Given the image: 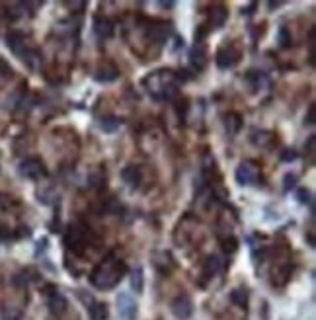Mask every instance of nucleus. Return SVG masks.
<instances>
[{"label":"nucleus","instance_id":"ea45409f","mask_svg":"<svg viewBox=\"0 0 316 320\" xmlns=\"http://www.w3.org/2000/svg\"><path fill=\"white\" fill-rule=\"evenodd\" d=\"M71 8H84V2H67Z\"/></svg>","mask_w":316,"mask_h":320},{"label":"nucleus","instance_id":"c9c22d12","mask_svg":"<svg viewBox=\"0 0 316 320\" xmlns=\"http://www.w3.org/2000/svg\"><path fill=\"white\" fill-rule=\"evenodd\" d=\"M0 74H2V76H12V69H10V65H8V63H4L2 59H0Z\"/></svg>","mask_w":316,"mask_h":320},{"label":"nucleus","instance_id":"20e7f679","mask_svg":"<svg viewBox=\"0 0 316 320\" xmlns=\"http://www.w3.org/2000/svg\"><path fill=\"white\" fill-rule=\"evenodd\" d=\"M18 170H20V174L24 176V178H28V180H39V178L47 176L45 164H43V162H41L39 158L22 160Z\"/></svg>","mask_w":316,"mask_h":320},{"label":"nucleus","instance_id":"a19ab883","mask_svg":"<svg viewBox=\"0 0 316 320\" xmlns=\"http://www.w3.org/2000/svg\"><path fill=\"white\" fill-rule=\"evenodd\" d=\"M160 6H162V8H172L174 2H160Z\"/></svg>","mask_w":316,"mask_h":320},{"label":"nucleus","instance_id":"a878e982","mask_svg":"<svg viewBox=\"0 0 316 320\" xmlns=\"http://www.w3.org/2000/svg\"><path fill=\"white\" fill-rule=\"evenodd\" d=\"M277 41H279V45H281L283 49L291 47V45H293V37H291V31H289L287 28H281L279 31H277Z\"/></svg>","mask_w":316,"mask_h":320},{"label":"nucleus","instance_id":"bb28decb","mask_svg":"<svg viewBox=\"0 0 316 320\" xmlns=\"http://www.w3.org/2000/svg\"><path fill=\"white\" fill-rule=\"evenodd\" d=\"M33 276V272H30V270H26V272H22V274H18V276H14V283L16 285H20V287H26V285H30L31 281L35 279Z\"/></svg>","mask_w":316,"mask_h":320},{"label":"nucleus","instance_id":"393cba45","mask_svg":"<svg viewBox=\"0 0 316 320\" xmlns=\"http://www.w3.org/2000/svg\"><path fill=\"white\" fill-rule=\"evenodd\" d=\"M252 143L256 146H270L273 143V137H271V133L268 131H260V133H252Z\"/></svg>","mask_w":316,"mask_h":320},{"label":"nucleus","instance_id":"4c0bfd02","mask_svg":"<svg viewBox=\"0 0 316 320\" xmlns=\"http://www.w3.org/2000/svg\"><path fill=\"white\" fill-rule=\"evenodd\" d=\"M314 143H316V137L314 135H310V137H308V143L304 145V150H308L310 154H314Z\"/></svg>","mask_w":316,"mask_h":320},{"label":"nucleus","instance_id":"79ce46f5","mask_svg":"<svg viewBox=\"0 0 316 320\" xmlns=\"http://www.w3.org/2000/svg\"><path fill=\"white\" fill-rule=\"evenodd\" d=\"M279 4H281V2H268V6H270V8H277Z\"/></svg>","mask_w":316,"mask_h":320},{"label":"nucleus","instance_id":"2eb2a0df","mask_svg":"<svg viewBox=\"0 0 316 320\" xmlns=\"http://www.w3.org/2000/svg\"><path fill=\"white\" fill-rule=\"evenodd\" d=\"M117 76H119V71L111 65H104L94 73V78L98 82H113V80H117Z\"/></svg>","mask_w":316,"mask_h":320},{"label":"nucleus","instance_id":"412c9836","mask_svg":"<svg viewBox=\"0 0 316 320\" xmlns=\"http://www.w3.org/2000/svg\"><path fill=\"white\" fill-rule=\"evenodd\" d=\"M121 121L119 117H113V116H107L100 119V129L104 133H115L121 127Z\"/></svg>","mask_w":316,"mask_h":320},{"label":"nucleus","instance_id":"9d476101","mask_svg":"<svg viewBox=\"0 0 316 320\" xmlns=\"http://www.w3.org/2000/svg\"><path fill=\"white\" fill-rule=\"evenodd\" d=\"M189 63L196 71H203L205 65H207V49L203 43H196L194 49L189 51Z\"/></svg>","mask_w":316,"mask_h":320},{"label":"nucleus","instance_id":"f704fd0d","mask_svg":"<svg viewBox=\"0 0 316 320\" xmlns=\"http://www.w3.org/2000/svg\"><path fill=\"white\" fill-rule=\"evenodd\" d=\"M297 156H299V154H297V152L291 148V150H283L281 160H283V162H293V160H297Z\"/></svg>","mask_w":316,"mask_h":320},{"label":"nucleus","instance_id":"c756f323","mask_svg":"<svg viewBox=\"0 0 316 320\" xmlns=\"http://www.w3.org/2000/svg\"><path fill=\"white\" fill-rule=\"evenodd\" d=\"M236 248H238V242H236V238H234V236L223 238V250H225V252L232 254V252H236Z\"/></svg>","mask_w":316,"mask_h":320},{"label":"nucleus","instance_id":"aec40b11","mask_svg":"<svg viewBox=\"0 0 316 320\" xmlns=\"http://www.w3.org/2000/svg\"><path fill=\"white\" fill-rule=\"evenodd\" d=\"M131 287L137 295H141L145 289V274H143V268H139V265L131 272Z\"/></svg>","mask_w":316,"mask_h":320},{"label":"nucleus","instance_id":"c85d7f7f","mask_svg":"<svg viewBox=\"0 0 316 320\" xmlns=\"http://www.w3.org/2000/svg\"><path fill=\"white\" fill-rule=\"evenodd\" d=\"M104 184V174H102V170H94V172H90V176H88V186L90 188H100Z\"/></svg>","mask_w":316,"mask_h":320},{"label":"nucleus","instance_id":"ddd939ff","mask_svg":"<svg viewBox=\"0 0 316 320\" xmlns=\"http://www.w3.org/2000/svg\"><path fill=\"white\" fill-rule=\"evenodd\" d=\"M170 33H172V28L168 26V24H154L151 29H149V39L154 41V43H164L166 39L170 37Z\"/></svg>","mask_w":316,"mask_h":320},{"label":"nucleus","instance_id":"f03ea898","mask_svg":"<svg viewBox=\"0 0 316 320\" xmlns=\"http://www.w3.org/2000/svg\"><path fill=\"white\" fill-rule=\"evenodd\" d=\"M143 84L147 88V92L156 100H174L180 92L178 76L172 71H156L149 74L143 80Z\"/></svg>","mask_w":316,"mask_h":320},{"label":"nucleus","instance_id":"423d86ee","mask_svg":"<svg viewBox=\"0 0 316 320\" xmlns=\"http://www.w3.org/2000/svg\"><path fill=\"white\" fill-rule=\"evenodd\" d=\"M238 51L232 47V45H228V47H221L219 51H217V55H215V63H217V67L221 69V71H228V69H232L236 63H238Z\"/></svg>","mask_w":316,"mask_h":320},{"label":"nucleus","instance_id":"6e6552de","mask_svg":"<svg viewBox=\"0 0 316 320\" xmlns=\"http://www.w3.org/2000/svg\"><path fill=\"white\" fill-rule=\"evenodd\" d=\"M117 310H119L121 318L135 320V316H137L135 299H133L129 293H119V297H117Z\"/></svg>","mask_w":316,"mask_h":320},{"label":"nucleus","instance_id":"7c9ffc66","mask_svg":"<svg viewBox=\"0 0 316 320\" xmlns=\"http://www.w3.org/2000/svg\"><path fill=\"white\" fill-rule=\"evenodd\" d=\"M297 197H299V201H301L302 205H312V193H310L308 189L301 188L297 191Z\"/></svg>","mask_w":316,"mask_h":320},{"label":"nucleus","instance_id":"f257e3e1","mask_svg":"<svg viewBox=\"0 0 316 320\" xmlns=\"http://www.w3.org/2000/svg\"><path fill=\"white\" fill-rule=\"evenodd\" d=\"M127 274L125 263L115 254H109L102 263H98L90 274V283L98 289H113Z\"/></svg>","mask_w":316,"mask_h":320},{"label":"nucleus","instance_id":"72a5a7b5","mask_svg":"<svg viewBox=\"0 0 316 320\" xmlns=\"http://www.w3.org/2000/svg\"><path fill=\"white\" fill-rule=\"evenodd\" d=\"M105 211H109V213H119V211H123V207H121V203H117L115 199H109V203L105 205Z\"/></svg>","mask_w":316,"mask_h":320},{"label":"nucleus","instance_id":"39448f33","mask_svg":"<svg viewBox=\"0 0 316 320\" xmlns=\"http://www.w3.org/2000/svg\"><path fill=\"white\" fill-rule=\"evenodd\" d=\"M234 178L240 186H254L260 180V174H258V168L252 162H240L236 172H234Z\"/></svg>","mask_w":316,"mask_h":320},{"label":"nucleus","instance_id":"a211bd4d","mask_svg":"<svg viewBox=\"0 0 316 320\" xmlns=\"http://www.w3.org/2000/svg\"><path fill=\"white\" fill-rule=\"evenodd\" d=\"M154 265L160 270V272H164L168 274L172 268H174V262H172V256L168 254V252H156L154 254Z\"/></svg>","mask_w":316,"mask_h":320},{"label":"nucleus","instance_id":"5701e85b","mask_svg":"<svg viewBox=\"0 0 316 320\" xmlns=\"http://www.w3.org/2000/svg\"><path fill=\"white\" fill-rule=\"evenodd\" d=\"M88 314H90V320H107V306L104 303L92 301L90 308H88Z\"/></svg>","mask_w":316,"mask_h":320},{"label":"nucleus","instance_id":"b1692460","mask_svg":"<svg viewBox=\"0 0 316 320\" xmlns=\"http://www.w3.org/2000/svg\"><path fill=\"white\" fill-rule=\"evenodd\" d=\"M246 80L250 82V86L254 88V90H260V88L266 84V74L260 73V71H250V73L246 74Z\"/></svg>","mask_w":316,"mask_h":320},{"label":"nucleus","instance_id":"473e14b6","mask_svg":"<svg viewBox=\"0 0 316 320\" xmlns=\"http://www.w3.org/2000/svg\"><path fill=\"white\" fill-rule=\"evenodd\" d=\"M304 123H306V125H314L316 123V103H310V105H308V112H306V117H304Z\"/></svg>","mask_w":316,"mask_h":320},{"label":"nucleus","instance_id":"9b49d317","mask_svg":"<svg viewBox=\"0 0 316 320\" xmlns=\"http://www.w3.org/2000/svg\"><path fill=\"white\" fill-rule=\"evenodd\" d=\"M47 306H49V310L53 314H62L67 310L69 303H67V299L57 289H53L51 293H47Z\"/></svg>","mask_w":316,"mask_h":320},{"label":"nucleus","instance_id":"2f4dec72","mask_svg":"<svg viewBox=\"0 0 316 320\" xmlns=\"http://www.w3.org/2000/svg\"><path fill=\"white\" fill-rule=\"evenodd\" d=\"M297 186V176L295 174H285V178H283V191H291V189Z\"/></svg>","mask_w":316,"mask_h":320},{"label":"nucleus","instance_id":"58836bf2","mask_svg":"<svg viewBox=\"0 0 316 320\" xmlns=\"http://www.w3.org/2000/svg\"><path fill=\"white\" fill-rule=\"evenodd\" d=\"M254 8H256V4L252 2V4L248 6V8H242V14H244V16H250L252 12H254Z\"/></svg>","mask_w":316,"mask_h":320},{"label":"nucleus","instance_id":"0eeeda50","mask_svg":"<svg viewBox=\"0 0 316 320\" xmlns=\"http://www.w3.org/2000/svg\"><path fill=\"white\" fill-rule=\"evenodd\" d=\"M170 308H172V314L180 320H187L194 314V303H192V299L187 295H178L172 301Z\"/></svg>","mask_w":316,"mask_h":320},{"label":"nucleus","instance_id":"4be33fe9","mask_svg":"<svg viewBox=\"0 0 316 320\" xmlns=\"http://www.w3.org/2000/svg\"><path fill=\"white\" fill-rule=\"evenodd\" d=\"M230 303L236 306H240V308H244V306L248 305V289H246V287H236V289H232V293H230Z\"/></svg>","mask_w":316,"mask_h":320},{"label":"nucleus","instance_id":"7ed1b4c3","mask_svg":"<svg viewBox=\"0 0 316 320\" xmlns=\"http://www.w3.org/2000/svg\"><path fill=\"white\" fill-rule=\"evenodd\" d=\"M65 244L78 256L84 254V250H86V229H84L82 223H75V225L69 227V231L65 234Z\"/></svg>","mask_w":316,"mask_h":320},{"label":"nucleus","instance_id":"6ab92c4d","mask_svg":"<svg viewBox=\"0 0 316 320\" xmlns=\"http://www.w3.org/2000/svg\"><path fill=\"white\" fill-rule=\"evenodd\" d=\"M240 127H242V117L238 116V114H228V116H225V129L230 137L240 131Z\"/></svg>","mask_w":316,"mask_h":320},{"label":"nucleus","instance_id":"dca6fc26","mask_svg":"<svg viewBox=\"0 0 316 320\" xmlns=\"http://www.w3.org/2000/svg\"><path fill=\"white\" fill-rule=\"evenodd\" d=\"M6 41H8L10 51H12V53H16V55H20V57H22V55H24V51L28 49L22 33H10V35L6 37Z\"/></svg>","mask_w":316,"mask_h":320},{"label":"nucleus","instance_id":"f3484780","mask_svg":"<svg viewBox=\"0 0 316 320\" xmlns=\"http://www.w3.org/2000/svg\"><path fill=\"white\" fill-rule=\"evenodd\" d=\"M226 18H228V12H226L225 6H215V8L211 10V16H209L211 26H213V28H223Z\"/></svg>","mask_w":316,"mask_h":320},{"label":"nucleus","instance_id":"cd10ccee","mask_svg":"<svg viewBox=\"0 0 316 320\" xmlns=\"http://www.w3.org/2000/svg\"><path fill=\"white\" fill-rule=\"evenodd\" d=\"M22 318V310L16 306H4L2 310V320H20Z\"/></svg>","mask_w":316,"mask_h":320},{"label":"nucleus","instance_id":"1a4fd4ad","mask_svg":"<svg viewBox=\"0 0 316 320\" xmlns=\"http://www.w3.org/2000/svg\"><path fill=\"white\" fill-rule=\"evenodd\" d=\"M121 180H123L131 189H137L139 186H141V182H143V172H141L139 166L129 164V166H125V168L121 170Z\"/></svg>","mask_w":316,"mask_h":320},{"label":"nucleus","instance_id":"e433bc0d","mask_svg":"<svg viewBox=\"0 0 316 320\" xmlns=\"http://www.w3.org/2000/svg\"><path fill=\"white\" fill-rule=\"evenodd\" d=\"M12 236V231L8 229V227H2L0 225V242H4V240H8Z\"/></svg>","mask_w":316,"mask_h":320},{"label":"nucleus","instance_id":"4468645a","mask_svg":"<svg viewBox=\"0 0 316 320\" xmlns=\"http://www.w3.org/2000/svg\"><path fill=\"white\" fill-rule=\"evenodd\" d=\"M221 265H223V262H221L219 256H215V254H213V256H207L205 262H203V277H205V279L215 277L221 272Z\"/></svg>","mask_w":316,"mask_h":320},{"label":"nucleus","instance_id":"f8f14e48","mask_svg":"<svg viewBox=\"0 0 316 320\" xmlns=\"http://www.w3.org/2000/svg\"><path fill=\"white\" fill-rule=\"evenodd\" d=\"M94 33L100 39H109L113 35V22L109 18H96L94 20Z\"/></svg>","mask_w":316,"mask_h":320}]
</instances>
